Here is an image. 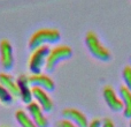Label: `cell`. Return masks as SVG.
I'll return each instance as SVG.
<instances>
[{
  "label": "cell",
  "instance_id": "cell-9",
  "mask_svg": "<svg viewBox=\"0 0 131 127\" xmlns=\"http://www.w3.org/2000/svg\"><path fill=\"white\" fill-rule=\"evenodd\" d=\"M16 83H17L18 94H20V98L22 99L23 103L29 104L32 102V87L29 83V76L25 74H22L16 79Z\"/></svg>",
  "mask_w": 131,
  "mask_h": 127
},
{
  "label": "cell",
  "instance_id": "cell-17",
  "mask_svg": "<svg viewBox=\"0 0 131 127\" xmlns=\"http://www.w3.org/2000/svg\"><path fill=\"white\" fill-rule=\"evenodd\" d=\"M57 127H78V126L75 125L74 123H71V121L68 120V119H62V120L58 121Z\"/></svg>",
  "mask_w": 131,
  "mask_h": 127
},
{
  "label": "cell",
  "instance_id": "cell-7",
  "mask_svg": "<svg viewBox=\"0 0 131 127\" xmlns=\"http://www.w3.org/2000/svg\"><path fill=\"white\" fill-rule=\"evenodd\" d=\"M102 95H104L105 101H106L107 105L109 106V109H111L112 111H115V112L123 111L122 99H121V97L116 94V91L114 90V88L112 86L104 87Z\"/></svg>",
  "mask_w": 131,
  "mask_h": 127
},
{
  "label": "cell",
  "instance_id": "cell-5",
  "mask_svg": "<svg viewBox=\"0 0 131 127\" xmlns=\"http://www.w3.org/2000/svg\"><path fill=\"white\" fill-rule=\"evenodd\" d=\"M0 63H1L2 68L6 70L13 68L14 66L13 46L8 39L0 41Z\"/></svg>",
  "mask_w": 131,
  "mask_h": 127
},
{
  "label": "cell",
  "instance_id": "cell-11",
  "mask_svg": "<svg viewBox=\"0 0 131 127\" xmlns=\"http://www.w3.org/2000/svg\"><path fill=\"white\" fill-rule=\"evenodd\" d=\"M62 116L64 117V119H68L71 123H74L75 125L78 127H88L89 126V120L86 118V116L81 112L79 110L74 109V107H68L62 111Z\"/></svg>",
  "mask_w": 131,
  "mask_h": 127
},
{
  "label": "cell",
  "instance_id": "cell-2",
  "mask_svg": "<svg viewBox=\"0 0 131 127\" xmlns=\"http://www.w3.org/2000/svg\"><path fill=\"white\" fill-rule=\"evenodd\" d=\"M85 44L88 46L90 53L101 61H107L111 59L109 50L100 42L99 37L93 31H89L85 36Z\"/></svg>",
  "mask_w": 131,
  "mask_h": 127
},
{
  "label": "cell",
  "instance_id": "cell-3",
  "mask_svg": "<svg viewBox=\"0 0 131 127\" xmlns=\"http://www.w3.org/2000/svg\"><path fill=\"white\" fill-rule=\"evenodd\" d=\"M72 56V50L68 45H58L51 49L45 63V69L47 72H53L57 65L62 60L69 59Z\"/></svg>",
  "mask_w": 131,
  "mask_h": 127
},
{
  "label": "cell",
  "instance_id": "cell-12",
  "mask_svg": "<svg viewBox=\"0 0 131 127\" xmlns=\"http://www.w3.org/2000/svg\"><path fill=\"white\" fill-rule=\"evenodd\" d=\"M0 83L4 86V88L6 89L9 94H10L13 98L20 97L16 80L14 79L12 75L7 74V73H0Z\"/></svg>",
  "mask_w": 131,
  "mask_h": 127
},
{
  "label": "cell",
  "instance_id": "cell-1",
  "mask_svg": "<svg viewBox=\"0 0 131 127\" xmlns=\"http://www.w3.org/2000/svg\"><path fill=\"white\" fill-rule=\"evenodd\" d=\"M61 38L60 31L58 29H52V28H44L39 29L32 34V36L29 39V48L31 50L44 46L47 44L58 43Z\"/></svg>",
  "mask_w": 131,
  "mask_h": 127
},
{
  "label": "cell",
  "instance_id": "cell-15",
  "mask_svg": "<svg viewBox=\"0 0 131 127\" xmlns=\"http://www.w3.org/2000/svg\"><path fill=\"white\" fill-rule=\"evenodd\" d=\"M14 98L12 97V95L4 88L1 83H0V102L4 103V104H9V103L13 102Z\"/></svg>",
  "mask_w": 131,
  "mask_h": 127
},
{
  "label": "cell",
  "instance_id": "cell-8",
  "mask_svg": "<svg viewBox=\"0 0 131 127\" xmlns=\"http://www.w3.org/2000/svg\"><path fill=\"white\" fill-rule=\"evenodd\" d=\"M27 110L28 114L30 116V118L32 119V121L37 127H48V120L44 114V110L36 102H31L27 104Z\"/></svg>",
  "mask_w": 131,
  "mask_h": 127
},
{
  "label": "cell",
  "instance_id": "cell-20",
  "mask_svg": "<svg viewBox=\"0 0 131 127\" xmlns=\"http://www.w3.org/2000/svg\"><path fill=\"white\" fill-rule=\"evenodd\" d=\"M130 127H131V119H130Z\"/></svg>",
  "mask_w": 131,
  "mask_h": 127
},
{
  "label": "cell",
  "instance_id": "cell-16",
  "mask_svg": "<svg viewBox=\"0 0 131 127\" xmlns=\"http://www.w3.org/2000/svg\"><path fill=\"white\" fill-rule=\"evenodd\" d=\"M123 81H124V86L131 91V66H125L123 68Z\"/></svg>",
  "mask_w": 131,
  "mask_h": 127
},
{
  "label": "cell",
  "instance_id": "cell-4",
  "mask_svg": "<svg viewBox=\"0 0 131 127\" xmlns=\"http://www.w3.org/2000/svg\"><path fill=\"white\" fill-rule=\"evenodd\" d=\"M51 49L47 45L39 46V48L32 50L31 56L29 58V62H28V67L31 74H39L41 73L43 67H45L46 59L50 53Z\"/></svg>",
  "mask_w": 131,
  "mask_h": 127
},
{
  "label": "cell",
  "instance_id": "cell-10",
  "mask_svg": "<svg viewBox=\"0 0 131 127\" xmlns=\"http://www.w3.org/2000/svg\"><path fill=\"white\" fill-rule=\"evenodd\" d=\"M29 83L31 87H38L45 91H53L55 88V83L48 75L39 73V74H31L29 76Z\"/></svg>",
  "mask_w": 131,
  "mask_h": 127
},
{
  "label": "cell",
  "instance_id": "cell-6",
  "mask_svg": "<svg viewBox=\"0 0 131 127\" xmlns=\"http://www.w3.org/2000/svg\"><path fill=\"white\" fill-rule=\"evenodd\" d=\"M32 98L44 110V112H51L54 107V103H53L52 98L50 97L47 91H45L41 88L32 87Z\"/></svg>",
  "mask_w": 131,
  "mask_h": 127
},
{
  "label": "cell",
  "instance_id": "cell-19",
  "mask_svg": "<svg viewBox=\"0 0 131 127\" xmlns=\"http://www.w3.org/2000/svg\"><path fill=\"white\" fill-rule=\"evenodd\" d=\"M101 127H115L114 125V121L109 118H105L102 120V124H101Z\"/></svg>",
  "mask_w": 131,
  "mask_h": 127
},
{
  "label": "cell",
  "instance_id": "cell-21",
  "mask_svg": "<svg viewBox=\"0 0 131 127\" xmlns=\"http://www.w3.org/2000/svg\"><path fill=\"white\" fill-rule=\"evenodd\" d=\"M2 127H6V126H2Z\"/></svg>",
  "mask_w": 131,
  "mask_h": 127
},
{
  "label": "cell",
  "instance_id": "cell-18",
  "mask_svg": "<svg viewBox=\"0 0 131 127\" xmlns=\"http://www.w3.org/2000/svg\"><path fill=\"white\" fill-rule=\"evenodd\" d=\"M101 124H102V121L100 120L99 118H95V119H92V120L89 123L88 127H101Z\"/></svg>",
  "mask_w": 131,
  "mask_h": 127
},
{
  "label": "cell",
  "instance_id": "cell-14",
  "mask_svg": "<svg viewBox=\"0 0 131 127\" xmlns=\"http://www.w3.org/2000/svg\"><path fill=\"white\" fill-rule=\"evenodd\" d=\"M15 118L21 127H37L32 121V119L30 118L29 114L25 111H23V110H17L15 112Z\"/></svg>",
  "mask_w": 131,
  "mask_h": 127
},
{
  "label": "cell",
  "instance_id": "cell-13",
  "mask_svg": "<svg viewBox=\"0 0 131 127\" xmlns=\"http://www.w3.org/2000/svg\"><path fill=\"white\" fill-rule=\"evenodd\" d=\"M120 97L123 103V114L125 118L131 119V91L125 86H121Z\"/></svg>",
  "mask_w": 131,
  "mask_h": 127
}]
</instances>
